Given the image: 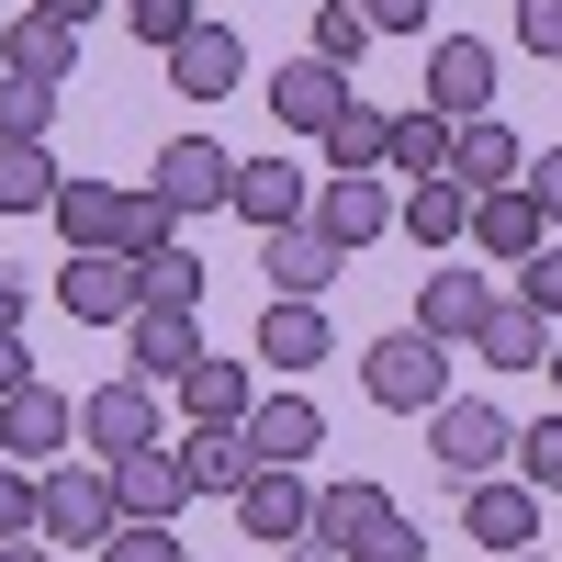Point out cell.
<instances>
[{"instance_id":"16","label":"cell","mask_w":562,"mask_h":562,"mask_svg":"<svg viewBox=\"0 0 562 562\" xmlns=\"http://www.w3.org/2000/svg\"><path fill=\"white\" fill-rule=\"evenodd\" d=\"M124 349H135V383H180V371L203 360V326L180 304H135L124 315Z\"/></svg>"},{"instance_id":"51","label":"cell","mask_w":562,"mask_h":562,"mask_svg":"<svg viewBox=\"0 0 562 562\" xmlns=\"http://www.w3.org/2000/svg\"><path fill=\"white\" fill-rule=\"evenodd\" d=\"M506 562H562V551H540V540H529V551H506Z\"/></svg>"},{"instance_id":"13","label":"cell","mask_w":562,"mask_h":562,"mask_svg":"<svg viewBox=\"0 0 562 562\" xmlns=\"http://www.w3.org/2000/svg\"><path fill=\"white\" fill-rule=\"evenodd\" d=\"M304 203H315V180L293 169V158H237V180H225V214L237 225H304Z\"/></svg>"},{"instance_id":"47","label":"cell","mask_w":562,"mask_h":562,"mask_svg":"<svg viewBox=\"0 0 562 562\" xmlns=\"http://www.w3.org/2000/svg\"><path fill=\"white\" fill-rule=\"evenodd\" d=\"M23 12H57V23H90V12H102V0H23Z\"/></svg>"},{"instance_id":"21","label":"cell","mask_w":562,"mask_h":562,"mask_svg":"<svg viewBox=\"0 0 562 562\" xmlns=\"http://www.w3.org/2000/svg\"><path fill=\"white\" fill-rule=\"evenodd\" d=\"M473 360H484V371H540V360H551V315L518 304V293H495L484 326H473Z\"/></svg>"},{"instance_id":"24","label":"cell","mask_w":562,"mask_h":562,"mask_svg":"<svg viewBox=\"0 0 562 562\" xmlns=\"http://www.w3.org/2000/svg\"><path fill=\"white\" fill-rule=\"evenodd\" d=\"M518 169H529V147H518V135H506L495 113L450 124V180H461V192H495V180H518Z\"/></svg>"},{"instance_id":"22","label":"cell","mask_w":562,"mask_h":562,"mask_svg":"<svg viewBox=\"0 0 562 562\" xmlns=\"http://www.w3.org/2000/svg\"><path fill=\"white\" fill-rule=\"evenodd\" d=\"M259 259H270V293H293V304H315V293H326V281H338V270H349L338 248H326V237H315V225H270V237H259Z\"/></svg>"},{"instance_id":"30","label":"cell","mask_w":562,"mask_h":562,"mask_svg":"<svg viewBox=\"0 0 562 562\" xmlns=\"http://www.w3.org/2000/svg\"><path fill=\"white\" fill-rule=\"evenodd\" d=\"M383 169H405V180H439V169H450V124H439L428 102H416V113H394V124H383Z\"/></svg>"},{"instance_id":"29","label":"cell","mask_w":562,"mask_h":562,"mask_svg":"<svg viewBox=\"0 0 562 562\" xmlns=\"http://www.w3.org/2000/svg\"><path fill=\"white\" fill-rule=\"evenodd\" d=\"M57 158H45V135H0V214H45L57 203Z\"/></svg>"},{"instance_id":"17","label":"cell","mask_w":562,"mask_h":562,"mask_svg":"<svg viewBox=\"0 0 562 562\" xmlns=\"http://www.w3.org/2000/svg\"><path fill=\"white\" fill-rule=\"evenodd\" d=\"M484 304H495V293H484V270H450V259H439L428 281H416V315H405V326H428L439 349H473Z\"/></svg>"},{"instance_id":"11","label":"cell","mask_w":562,"mask_h":562,"mask_svg":"<svg viewBox=\"0 0 562 562\" xmlns=\"http://www.w3.org/2000/svg\"><path fill=\"white\" fill-rule=\"evenodd\" d=\"M79 439L102 450V461L113 450H147L158 439V383H135V371H124V383H90L79 394Z\"/></svg>"},{"instance_id":"38","label":"cell","mask_w":562,"mask_h":562,"mask_svg":"<svg viewBox=\"0 0 562 562\" xmlns=\"http://www.w3.org/2000/svg\"><path fill=\"white\" fill-rule=\"evenodd\" d=\"M45 124H57V79L0 68V135H45Z\"/></svg>"},{"instance_id":"8","label":"cell","mask_w":562,"mask_h":562,"mask_svg":"<svg viewBox=\"0 0 562 562\" xmlns=\"http://www.w3.org/2000/svg\"><path fill=\"white\" fill-rule=\"evenodd\" d=\"M225 180H237V158H225L214 135H169L158 169H147V192H158L169 214H225Z\"/></svg>"},{"instance_id":"40","label":"cell","mask_w":562,"mask_h":562,"mask_svg":"<svg viewBox=\"0 0 562 562\" xmlns=\"http://www.w3.org/2000/svg\"><path fill=\"white\" fill-rule=\"evenodd\" d=\"M0 540H34V461L0 450Z\"/></svg>"},{"instance_id":"45","label":"cell","mask_w":562,"mask_h":562,"mask_svg":"<svg viewBox=\"0 0 562 562\" xmlns=\"http://www.w3.org/2000/svg\"><path fill=\"white\" fill-rule=\"evenodd\" d=\"M34 383V349H23V326H0V394H23Z\"/></svg>"},{"instance_id":"49","label":"cell","mask_w":562,"mask_h":562,"mask_svg":"<svg viewBox=\"0 0 562 562\" xmlns=\"http://www.w3.org/2000/svg\"><path fill=\"white\" fill-rule=\"evenodd\" d=\"M0 562H57V551H45V540H0Z\"/></svg>"},{"instance_id":"23","label":"cell","mask_w":562,"mask_h":562,"mask_svg":"<svg viewBox=\"0 0 562 562\" xmlns=\"http://www.w3.org/2000/svg\"><path fill=\"white\" fill-rule=\"evenodd\" d=\"M394 225H405V237H416V248H439V259H450L461 237H473V192H461V180L439 169V180H416V192L394 203Z\"/></svg>"},{"instance_id":"33","label":"cell","mask_w":562,"mask_h":562,"mask_svg":"<svg viewBox=\"0 0 562 562\" xmlns=\"http://www.w3.org/2000/svg\"><path fill=\"white\" fill-rule=\"evenodd\" d=\"M135 281H147V304H180V315H203V259L180 248V237L135 259Z\"/></svg>"},{"instance_id":"5","label":"cell","mask_w":562,"mask_h":562,"mask_svg":"<svg viewBox=\"0 0 562 562\" xmlns=\"http://www.w3.org/2000/svg\"><path fill=\"white\" fill-rule=\"evenodd\" d=\"M304 225H315V237L338 248V259H360V248H383V237H394V192H383L371 169H349V180H315Z\"/></svg>"},{"instance_id":"19","label":"cell","mask_w":562,"mask_h":562,"mask_svg":"<svg viewBox=\"0 0 562 562\" xmlns=\"http://www.w3.org/2000/svg\"><path fill=\"white\" fill-rule=\"evenodd\" d=\"M0 68H23V79H79V23L57 12H0Z\"/></svg>"},{"instance_id":"25","label":"cell","mask_w":562,"mask_h":562,"mask_svg":"<svg viewBox=\"0 0 562 562\" xmlns=\"http://www.w3.org/2000/svg\"><path fill=\"white\" fill-rule=\"evenodd\" d=\"M473 248H484V259H506V270H518V259L540 248V203L518 192V180H495V192H473Z\"/></svg>"},{"instance_id":"31","label":"cell","mask_w":562,"mask_h":562,"mask_svg":"<svg viewBox=\"0 0 562 562\" xmlns=\"http://www.w3.org/2000/svg\"><path fill=\"white\" fill-rule=\"evenodd\" d=\"M383 124H394V113H371L360 90H349V113L315 135V147H326V180H349V169H383Z\"/></svg>"},{"instance_id":"39","label":"cell","mask_w":562,"mask_h":562,"mask_svg":"<svg viewBox=\"0 0 562 562\" xmlns=\"http://www.w3.org/2000/svg\"><path fill=\"white\" fill-rule=\"evenodd\" d=\"M518 304H540V315L562 326V237H540V248L518 259Z\"/></svg>"},{"instance_id":"10","label":"cell","mask_w":562,"mask_h":562,"mask_svg":"<svg viewBox=\"0 0 562 562\" xmlns=\"http://www.w3.org/2000/svg\"><path fill=\"white\" fill-rule=\"evenodd\" d=\"M169 90H180V102H237V90H248V45L225 23H192L169 45Z\"/></svg>"},{"instance_id":"50","label":"cell","mask_w":562,"mask_h":562,"mask_svg":"<svg viewBox=\"0 0 562 562\" xmlns=\"http://www.w3.org/2000/svg\"><path fill=\"white\" fill-rule=\"evenodd\" d=\"M540 371H551V394H562V326H551V360H540Z\"/></svg>"},{"instance_id":"35","label":"cell","mask_w":562,"mask_h":562,"mask_svg":"<svg viewBox=\"0 0 562 562\" xmlns=\"http://www.w3.org/2000/svg\"><path fill=\"white\" fill-rule=\"evenodd\" d=\"M506 461H518V484H529V495H562V416L518 428V439H506Z\"/></svg>"},{"instance_id":"2","label":"cell","mask_w":562,"mask_h":562,"mask_svg":"<svg viewBox=\"0 0 562 562\" xmlns=\"http://www.w3.org/2000/svg\"><path fill=\"white\" fill-rule=\"evenodd\" d=\"M315 540H338L349 562H416L428 540H416V518L383 495V484H315V518H304Z\"/></svg>"},{"instance_id":"34","label":"cell","mask_w":562,"mask_h":562,"mask_svg":"<svg viewBox=\"0 0 562 562\" xmlns=\"http://www.w3.org/2000/svg\"><path fill=\"white\" fill-rule=\"evenodd\" d=\"M180 237V214L158 203V192H113V248L124 259H147V248H169Z\"/></svg>"},{"instance_id":"26","label":"cell","mask_w":562,"mask_h":562,"mask_svg":"<svg viewBox=\"0 0 562 562\" xmlns=\"http://www.w3.org/2000/svg\"><path fill=\"white\" fill-rule=\"evenodd\" d=\"M326 349H338V338H326V315H315V304H293V293H270V304H259V360H270V371H315Z\"/></svg>"},{"instance_id":"12","label":"cell","mask_w":562,"mask_h":562,"mask_svg":"<svg viewBox=\"0 0 562 562\" xmlns=\"http://www.w3.org/2000/svg\"><path fill=\"white\" fill-rule=\"evenodd\" d=\"M461 540H484V551H529V540H540V495H529L518 473L461 484Z\"/></svg>"},{"instance_id":"4","label":"cell","mask_w":562,"mask_h":562,"mask_svg":"<svg viewBox=\"0 0 562 562\" xmlns=\"http://www.w3.org/2000/svg\"><path fill=\"white\" fill-rule=\"evenodd\" d=\"M506 439H518V428H506V405H484V394H439L428 405V461H439L450 484L506 473Z\"/></svg>"},{"instance_id":"14","label":"cell","mask_w":562,"mask_h":562,"mask_svg":"<svg viewBox=\"0 0 562 562\" xmlns=\"http://www.w3.org/2000/svg\"><path fill=\"white\" fill-rule=\"evenodd\" d=\"M225 506H237V529H248V540H304V518H315V484L293 473V461H259V473H248L237 495H225Z\"/></svg>"},{"instance_id":"1","label":"cell","mask_w":562,"mask_h":562,"mask_svg":"<svg viewBox=\"0 0 562 562\" xmlns=\"http://www.w3.org/2000/svg\"><path fill=\"white\" fill-rule=\"evenodd\" d=\"M113 529H124L113 461H45V473H34V540L45 551H102Z\"/></svg>"},{"instance_id":"28","label":"cell","mask_w":562,"mask_h":562,"mask_svg":"<svg viewBox=\"0 0 562 562\" xmlns=\"http://www.w3.org/2000/svg\"><path fill=\"white\" fill-rule=\"evenodd\" d=\"M248 473H259L248 428H192V439H180V484H192V495H237Z\"/></svg>"},{"instance_id":"6","label":"cell","mask_w":562,"mask_h":562,"mask_svg":"<svg viewBox=\"0 0 562 562\" xmlns=\"http://www.w3.org/2000/svg\"><path fill=\"white\" fill-rule=\"evenodd\" d=\"M57 304H68L79 326H124L135 304H147V281H135V259H124V248H68Z\"/></svg>"},{"instance_id":"46","label":"cell","mask_w":562,"mask_h":562,"mask_svg":"<svg viewBox=\"0 0 562 562\" xmlns=\"http://www.w3.org/2000/svg\"><path fill=\"white\" fill-rule=\"evenodd\" d=\"M281 551H293V562H349L338 540H315V529H304V540H281Z\"/></svg>"},{"instance_id":"27","label":"cell","mask_w":562,"mask_h":562,"mask_svg":"<svg viewBox=\"0 0 562 562\" xmlns=\"http://www.w3.org/2000/svg\"><path fill=\"white\" fill-rule=\"evenodd\" d=\"M248 405H259V383H248L237 360H214V349H203L192 371H180V416H192V428H237Z\"/></svg>"},{"instance_id":"18","label":"cell","mask_w":562,"mask_h":562,"mask_svg":"<svg viewBox=\"0 0 562 562\" xmlns=\"http://www.w3.org/2000/svg\"><path fill=\"white\" fill-rule=\"evenodd\" d=\"M113 506H124V518H180V506H192V484H180V450H169V439L113 450Z\"/></svg>"},{"instance_id":"42","label":"cell","mask_w":562,"mask_h":562,"mask_svg":"<svg viewBox=\"0 0 562 562\" xmlns=\"http://www.w3.org/2000/svg\"><path fill=\"white\" fill-rule=\"evenodd\" d=\"M518 192L540 203V225H562V147H540V158L518 169Z\"/></svg>"},{"instance_id":"3","label":"cell","mask_w":562,"mask_h":562,"mask_svg":"<svg viewBox=\"0 0 562 562\" xmlns=\"http://www.w3.org/2000/svg\"><path fill=\"white\" fill-rule=\"evenodd\" d=\"M360 394L371 405H394V416H428L450 394V349L428 338V326H394V338H371L360 349Z\"/></svg>"},{"instance_id":"7","label":"cell","mask_w":562,"mask_h":562,"mask_svg":"<svg viewBox=\"0 0 562 562\" xmlns=\"http://www.w3.org/2000/svg\"><path fill=\"white\" fill-rule=\"evenodd\" d=\"M428 113H439V124L495 113V45H484V34H439V45H428Z\"/></svg>"},{"instance_id":"44","label":"cell","mask_w":562,"mask_h":562,"mask_svg":"<svg viewBox=\"0 0 562 562\" xmlns=\"http://www.w3.org/2000/svg\"><path fill=\"white\" fill-rule=\"evenodd\" d=\"M371 34H428V0H360Z\"/></svg>"},{"instance_id":"36","label":"cell","mask_w":562,"mask_h":562,"mask_svg":"<svg viewBox=\"0 0 562 562\" xmlns=\"http://www.w3.org/2000/svg\"><path fill=\"white\" fill-rule=\"evenodd\" d=\"M102 562H192V540H180V518H124L102 540Z\"/></svg>"},{"instance_id":"32","label":"cell","mask_w":562,"mask_h":562,"mask_svg":"<svg viewBox=\"0 0 562 562\" xmlns=\"http://www.w3.org/2000/svg\"><path fill=\"white\" fill-rule=\"evenodd\" d=\"M45 214H57L68 248H113V180H57V203H45Z\"/></svg>"},{"instance_id":"48","label":"cell","mask_w":562,"mask_h":562,"mask_svg":"<svg viewBox=\"0 0 562 562\" xmlns=\"http://www.w3.org/2000/svg\"><path fill=\"white\" fill-rule=\"evenodd\" d=\"M0 326H23V281L12 270H0Z\"/></svg>"},{"instance_id":"41","label":"cell","mask_w":562,"mask_h":562,"mask_svg":"<svg viewBox=\"0 0 562 562\" xmlns=\"http://www.w3.org/2000/svg\"><path fill=\"white\" fill-rule=\"evenodd\" d=\"M124 23H135V34H147V45H158V57H169V45H180V34H192L203 12H192V0H124Z\"/></svg>"},{"instance_id":"15","label":"cell","mask_w":562,"mask_h":562,"mask_svg":"<svg viewBox=\"0 0 562 562\" xmlns=\"http://www.w3.org/2000/svg\"><path fill=\"white\" fill-rule=\"evenodd\" d=\"M237 428H248V450H259V461H293V473H304V461L326 450V405H315V394H259Z\"/></svg>"},{"instance_id":"20","label":"cell","mask_w":562,"mask_h":562,"mask_svg":"<svg viewBox=\"0 0 562 562\" xmlns=\"http://www.w3.org/2000/svg\"><path fill=\"white\" fill-rule=\"evenodd\" d=\"M270 113L293 124V135H326L349 113V68H326V57H293V68H270Z\"/></svg>"},{"instance_id":"43","label":"cell","mask_w":562,"mask_h":562,"mask_svg":"<svg viewBox=\"0 0 562 562\" xmlns=\"http://www.w3.org/2000/svg\"><path fill=\"white\" fill-rule=\"evenodd\" d=\"M518 45L529 57H562V0H518Z\"/></svg>"},{"instance_id":"37","label":"cell","mask_w":562,"mask_h":562,"mask_svg":"<svg viewBox=\"0 0 562 562\" xmlns=\"http://www.w3.org/2000/svg\"><path fill=\"white\" fill-rule=\"evenodd\" d=\"M304 57H326V68H360V57H371V23H360V0H326Z\"/></svg>"},{"instance_id":"9","label":"cell","mask_w":562,"mask_h":562,"mask_svg":"<svg viewBox=\"0 0 562 562\" xmlns=\"http://www.w3.org/2000/svg\"><path fill=\"white\" fill-rule=\"evenodd\" d=\"M68 439H79V394H57L45 371L23 394H0V450H12V461H57Z\"/></svg>"}]
</instances>
